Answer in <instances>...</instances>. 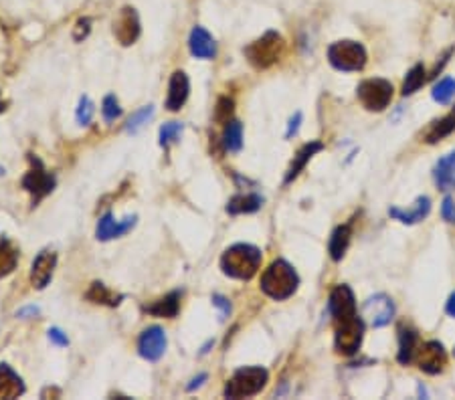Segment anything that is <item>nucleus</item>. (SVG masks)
<instances>
[{
  "mask_svg": "<svg viewBox=\"0 0 455 400\" xmlns=\"http://www.w3.org/2000/svg\"><path fill=\"white\" fill-rule=\"evenodd\" d=\"M223 146L229 152H239L243 146V126L237 120L227 121V128L223 132Z\"/></svg>",
  "mask_w": 455,
  "mask_h": 400,
  "instance_id": "bb28decb",
  "label": "nucleus"
},
{
  "mask_svg": "<svg viewBox=\"0 0 455 400\" xmlns=\"http://www.w3.org/2000/svg\"><path fill=\"white\" fill-rule=\"evenodd\" d=\"M350 237H352V225H340V227L334 228L332 237H330V245H328V251H330V257L334 261H340L344 255H346V249L350 245Z\"/></svg>",
  "mask_w": 455,
  "mask_h": 400,
  "instance_id": "4be33fe9",
  "label": "nucleus"
},
{
  "mask_svg": "<svg viewBox=\"0 0 455 400\" xmlns=\"http://www.w3.org/2000/svg\"><path fill=\"white\" fill-rule=\"evenodd\" d=\"M451 53H454V49H449V51H447V53H445V57H443V61H445V59H449V57H451ZM445 63H447V61H445ZM443 65V63H442ZM442 65L439 67H435V71H433V75H437V71H439V69H442Z\"/></svg>",
  "mask_w": 455,
  "mask_h": 400,
  "instance_id": "a18cd8bd",
  "label": "nucleus"
},
{
  "mask_svg": "<svg viewBox=\"0 0 455 400\" xmlns=\"http://www.w3.org/2000/svg\"><path fill=\"white\" fill-rule=\"evenodd\" d=\"M55 265H57V255L53 251H43L35 259L33 269H31V283L35 289H45L49 281L53 277Z\"/></svg>",
  "mask_w": 455,
  "mask_h": 400,
  "instance_id": "4468645a",
  "label": "nucleus"
},
{
  "mask_svg": "<svg viewBox=\"0 0 455 400\" xmlns=\"http://www.w3.org/2000/svg\"><path fill=\"white\" fill-rule=\"evenodd\" d=\"M362 316L373 328H385L395 316V304L388 295L376 294L371 299H366V304L362 307Z\"/></svg>",
  "mask_w": 455,
  "mask_h": 400,
  "instance_id": "1a4fd4ad",
  "label": "nucleus"
},
{
  "mask_svg": "<svg viewBox=\"0 0 455 400\" xmlns=\"http://www.w3.org/2000/svg\"><path fill=\"white\" fill-rule=\"evenodd\" d=\"M417 346V333L409 328H401L399 330V354H397V360L401 364H409L413 360V354H415Z\"/></svg>",
  "mask_w": 455,
  "mask_h": 400,
  "instance_id": "a878e982",
  "label": "nucleus"
},
{
  "mask_svg": "<svg viewBox=\"0 0 455 400\" xmlns=\"http://www.w3.org/2000/svg\"><path fill=\"white\" fill-rule=\"evenodd\" d=\"M188 91H190V83L185 71H175L170 77V85H168V97H166V107L170 111H178L185 106L188 99Z\"/></svg>",
  "mask_w": 455,
  "mask_h": 400,
  "instance_id": "dca6fc26",
  "label": "nucleus"
},
{
  "mask_svg": "<svg viewBox=\"0 0 455 400\" xmlns=\"http://www.w3.org/2000/svg\"><path fill=\"white\" fill-rule=\"evenodd\" d=\"M152 116H154V107L152 106L142 107V109H140V111H136L134 116L130 118V121L126 123V132L128 133L138 132L144 123H148V120H150Z\"/></svg>",
  "mask_w": 455,
  "mask_h": 400,
  "instance_id": "473e14b6",
  "label": "nucleus"
},
{
  "mask_svg": "<svg viewBox=\"0 0 455 400\" xmlns=\"http://www.w3.org/2000/svg\"><path fill=\"white\" fill-rule=\"evenodd\" d=\"M442 216L447 223H455V200L451 196H445L442 204Z\"/></svg>",
  "mask_w": 455,
  "mask_h": 400,
  "instance_id": "e433bc0d",
  "label": "nucleus"
},
{
  "mask_svg": "<svg viewBox=\"0 0 455 400\" xmlns=\"http://www.w3.org/2000/svg\"><path fill=\"white\" fill-rule=\"evenodd\" d=\"M445 311L451 316V318H455V294H451V297L447 299V306H445Z\"/></svg>",
  "mask_w": 455,
  "mask_h": 400,
  "instance_id": "37998d69",
  "label": "nucleus"
},
{
  "mask_svg": "<svg viewBox=\"0 0 455 400\" xmlns=\"http://www.w3.org/2000/svg\"><path fill=\"white\" fill-rule=\"evenodd\" d=\"M188 47H190V53L199 57V59H213L216 55L214 39L209 35V30H204L202 27L192 28L190 39H188Z\"/></svg>",
  "mask_w": 455,
  "mask_h": 400,
  "instance_id": "f3484780",
  "label": "nucleus"
},
{
  "mask_svg": "<svg viewBox=\"0 0 455 400\" xmlns=\"http://www.w3.org/2000/svg\"><path fill=\"white\" fill-rule=\"evenodd\" d=\"M114 35L124 47L134 45L138 37H140V18H138L136 9H132V6H124L121 9L118 18L114 21Z\"/></svg>",
  "mask_w": 455,
  "mask_h": 400,
  "instance_id": "9b49d317",
  "label": "nucleus"
},
{
  "mask_svg": "<svg viewBox=\"0 0 455 400\" xmlns=\"http://www.w3.org/2000/svg\"><path fill=\"white\" fill-rule=\"evenodd\" d=\"M136 225V216H128L126 221H116L111 213H106L102 218H99V223H97V230H95V235H97V239L99 240H111V239H118L121 235H126L130 228Z\"/></svg>",
  "mask_w": 455,
  "mask_h": 400,
  "instance_id": "2eb2a0df",
  "label": "nucleus"
},
{
  "mask_svg": "<svg viewBox=\"0 0 455 400\" xmlns=\"http://www.w3.org/2000/svg\"><path fill=\"white\" fill-rule=\"evenodd\" d=\"M18 261V253L9 240H0V279L13 273Z\"/></svg>",
  "mask_w": 455,
  "mask_h": 400,
  "instance_id": "cd10ccee",
  "label": "nucleus"
},
{
  "mask_svg": "<svg viewBox=\"0 0 455 400\" xmlns=\"http://www.w3.org/2000/svg\"><path fill=\"white\" fill-rule=\"evenodd\" d=\"M300 123H302V113L297 111L294 118L290 120V128H287V132H285V138H292V135H295L297 130H300Z\"/></svg>",
  "mask_w": 455,
  "mask_h": 400,
  "instance_id": "ea45409f",
  "label": "nucleus"
},
{
  "mask_svg": "<svg viewBox=\"0 0 455 400\" xmlns=\"http://www.w3.org/2000/svg\"><path fill=\"white\" fill-rule=\"evenodd\" d=\"M49 340L55 342L57 346H67L69 344V338L61 332L59 328H51V330H49Z\"/></svg>",
  "mask_w": 455,
  "mask_h": 400,
  "instance_id": "58836bf2",
  "label": "nucleus"
},
{
  "mask_svg": "<svg viewBox=\"0 0 455 400\" xmlns=\"http://www.w3.org/2000/svg\"><path fill=\"white\" fill-rule=\"evenodd\" d=\"M425 83V69L423 65L419 63V65L411 67V71L407 73V77H405V83H402V95H411L415 94L417 89L421 87Z\"/></svg>",
  "mask_w": 455,
  "mask_h": 400,
  "instance_id": "c756f323",
  "label": "nucleus"
},
{
  "mask_svg": "<svg viewBox=\"0 0 455 400\" xmlns=\"http://www.w3.org/2000/svg\"><path fill=\"white\" fill-rule=\"evenodd\" d=\"M417 366L425 374H442L447 366V354L442 342L431 340L425 342L419 348V356H417Z\"/></svg>",
  "mask_w": 455,
  "mask_h": 400,
  "instance_id": "9d476101",
  "label": "nucleus"
},
{
  "mask_svg": "<svg viewBox=\"0 0 455 400\" xmlns=\"http://www.w3.org/2000/svg\"><path fill=\"white\" fill-rule=\"evenodd\" d=\"M204 380H207V374H201L199 378H194V380H192V384H188V390H194V388H199L202 382H204Z\"/></svg>",
  "mask_w": 455,
  "mask_h": 400,
  "instance_id": "c03bdc74",
  "label": "nucleus"
},
{
  "mask_svg": "<svg viewBox=\"0 0 455 400\" xmlns=\"http://www.w3.org/2000/svg\"><path fill=\"white\" fill-rule=\"evenodd\" d=\"M182 130H185V126H182V123H178V121L164 123V126L160 128V146L168 148L170 144H175L176 140L180 138Z\"/></svg>",
  "mask_w": 455,
  "mask_h": 400,
  "instance_id": "2f4dec72",
  "label": "nucleus"
},
{
  "mask_svg": "<svg viewBox=\"0 0 455 400\" xmlns=\"http://www.w3.org/2000/svg\"><path fill=\"white\" fill-rule=\"evenodd\" d=\"M28 162H31V170L25 174V178H23L21 184H23V188L33 196V204L37 206L47 194L53 192L55 176L45 170L43 162H40L35 154H28Z\"/></svg>",
  "mask_w": 455,
  "mask_h": 400,
  "instance_id": "423d86ee",
  "label": "nucleus"
},
{
  "mask_svg": "<svg viewBox=\"0 0 455 400\" xmlns=\"http://www.w3.org/2000/svg\"><path fill=\"white\" fill-rule=\"evenodd\" d=\"M138 350H140V356L146 358L148 362L160 360L164 350H166V333L158 326H152L142 332L140 335V342H138Z\"/></svg>",
  "mask_w": 455,
  "mask_h": 400,
  "instance_id": "ddd939ff",
  "label": "nucleus"
},
{
  "mask_svg": "<svg viewBox=\"0 0 455 400\" xmlns=\"http://www.w3.org/2000/svg\"><path fill=\"white\" fill-rule=\"evenodd\" d=\"M259 265H261V251L247 243L229 247L225 255L221 257L223 273L233 279H251Z\"/></svg>",
  "mask_w": 455,
  "mask_h": 400,
  "instance_id": "f257e3e1",
  "label": "nucleus"
},
{
  "mask_svg": "<svg viewBox=\"0 0 455 400\" xmlns=\"http://www.w3.org/2000/svg\"><path fill=\"white\" fill-rule=\"evenodd\" d=\"M328 309H330V313L334 318V323L356 316V299H354V294H352L349 285H338V287L332 289Z\"/></svg>",
  "mask_w": 455,
  "mask_h": 400,
  "instance_id": "f8f14e48",
  "label": "nucleus"
},
{
  "mask_svg": "<svg viewBox=\"0 0 455 400\" xmlns=\"http://www.w3.org/2000/svg\"><path fill=\"white\" fill-rule=\"evenodd\" d=\"M178 307H180V294L172 291L170 295H166L164 299L156 301L154 306L144 307V311L152 313V316H158V318H175L178 313Z\"/></svg>",
  "mask_w": 455,
  "mask_h": 400,
  "instance_id": "393cba45",
  "label": "nucleus"
},
{
  "mask_svg": "<svg viewBox=\"0 0 455 400\" xmlns=\"http://www.w3.org/2000/svg\"><path fill=\"white\" fill-rule=\"evenodd\" d=\"M263 204V199L259 194H237L229 200L227 213L229 214H249L259 211Z\"/></svg>",
  "mask_w": 455,
  "mask_h": 400,
  "instance_id": "b1692460",
  "label": "nucleus"
},
{
  "mask_svg": "<svg viewBox=\"0 0 455 400\" xmlns=\"http://www.w3.org/2000/svg\"><path fill=\"white\" fill-rule=\"evenodd\" d=\"M297 285H300V277H297L295 269L283 259L273 261L261 277L263 294L269 295L271 299H278V301L292 297L297 289Z\"/></svg>",
  "mask_w": 455,
  "mask_h": 400,
  "instance_id": "f03ea898",
  "label": "nucleus"
},
{
  "mask_svg": "<svg viewBox=\"0 0 455 400\" xmlns=\"http://www.w3.org/2000/svg\"><path fill=\"white\" fill-rule=\"evenodd\" d=\"M233 113V101L227 99V97H223L221 101H219V106H216V113H214V118L219 121H229V116Z\"/></svg>",
  "mask_w": 455,
  "mask_h": 400,
  "instance_id": "c9c22d12",
  "label": "nucleus"
},
{
  "mask_svg": "<svg viewBox=\"0 0 455 400\" xmlns=\"http://www.w3.org/2000/svg\"><path fill=\"white\" fill-rule=\"evenodd\" d=\"M429 211H431V200H429L427 196H419V199L415 200V204H413V209L401 211V209L393 206V209H388V214H390L393 218H397L402 225H417V223H421V221L427 216Z\"/></svg>",
  "mask_w": 455,
  "mask_h": 400,
  "instance_id": "a211bd4d",
  "label": "nucleus"
},
{
  "mask_svg": "<svg viewBox=\"0 0 455 400\" xmlns=\"http://www.w3.org/2000/svg\"><path fill=\"white\" fill-rule=\"evenodd\" d=\"M328 59L338 71H361L366 65V51L356 40H338L330 45Z\"/></svg>",
  "mask_w": 455,
  "mask_h": 400,
  "instance_id": "39448f33",
  "label": "nucleus"
},
{
  "mask_svg": "<svg viewBox=\"0 0 455 400\" xmlns=\"http://www.w3.org/2000/svg\"><path fill=\"white\" fill-rule=\"evenodd\" d=\"M0 111H4V104L2 101H0Z\"/></svg>",
  "mask_w": 455,
  "mask_h": 400,
  "instance_id": "49530a36",
  "label": "nucleus"
},
{
  "mask_svg": "<svg viewBox=\"0 0 455 400\" xmlns=\"http://www.w3.org/2000/svg\"><path fill=\"white\" fill-rule=\"evenodd\" d=\"M433 178H435V184L442 188V190L455 188V152L443 156L442 160L435 164Z\"/></svg>",
  "mask_w": 455,
  "mask_h": 400,
  "instance_id": "412c9836",
  "label": "nucleus"
},
{
  "mask_svg": "<svg viewBox=\"0 0 455 400\" xmlns=\"http://www.w3.org/2000/svg\"><path fill=\"white\" fill-rule=\"evenodd\" d=\"M269 374L261 366H247L233 374V378L225 387V396L227 399H247L261 392L268 384Z\"/></svg>",
  "mask_w": 455,
  "mask_h": 400,
  "instance_id": "7ed1b4c3",
  "label": "nucleus"
},
{
  "mask_svg": "<svg viewBox=\"0 0 455 400\" xmlns=\"http://www.w3.org/2000/svg\"><path fill=\"white\" fill-rule=\"evenodd\" d=\"M75 118H77L80 126H87L94 118V104H92V99L87 95H83L80 99V107L75 111Z\"/></svg>",
  "mask_w": 455,
  "mask_h": 400,
  "instance_id": "72a5a7b5",
  "label": "nucleus"
},
{
  "mask_svg": "<svg viewBox=\"0 0 455 400\" xmlns=\"http://www.w3.org/2000/svg\"><path fill=\"white\" fill-rule=\"evenodd\" d=\"M213 304L216 307H219L221 311H223V316H227L229 311H231V304H229V301L225 299V297H223V295H213Z\"/></svg>",
  "mask_w": 455,
  "mask_h": 400,
  "instance_id": "a19ab883",
  "label": "nucleus"
},
{
  "mask_svg": "<svg viewBox=\"0 0 455 400\" xmlns=\"http://www.w3.org/2000/svg\"><path fill=\"white\" fill-rule=\"evenodd\" d=\"M87 299L94 301V304H104V306L114 307L121 301V295L111 294L104 283H97V281H95L94 285H92V289L87 291Z\"/></svg>",
  "mask_w": 455,
  "mask_h": 400,
  "instance_id": "c85d7f7f",
  "label": "nucleus"
},
{
  "mask_svg": "<svg viewBox=\"0 0 455 400\" xmlns=\"http://www.w3.org/2000/svg\"><path fill=\"white\" fill-rule=\"evenodd\" d=\"M102 111H104V118L106 121H116L121 116V107L118 104V99H116V95H107L106 99H104V107H102Z\"/></svg>",
  "mask_w": 455,
  "mask_h": 400,
  "instance_id": "f704fd0d",
  "label": "nucleus"
},
{
  "mask_svg": "<svg viewBox=\"0 0 455 400\" xmlns=\"http://www.w3.org/2000/svg\"><path fill=\"white\" fill-rule=\"evenodd\" d=\"M324 150V146H322V142H309V144H306V146L300 148V152L294 156V162H292V166H290V170H287V174H285V184H290L292 180H295L297 176H300V172L306 168V164L309 162V158L314 156V154H318V152H322Z\"/></svg>",
  "mask_w": 455,
  "mask_h": 400,
  "instance_id": "aec40b11",
  "label": "nucleus"
},
{
  "mask_svg": "<svg viewBox=\"0 0 455 400\" xmlns=\"http://www.w3.org/2000/svg\"><path fill=\"white\" fill-rule=\"evenodd\" d=\"M364 338V321L358 316H352L349 320L336 321L334 346L342 356H354L361 350Z\"/></svg>",
  "mask_w": 455,
  "mask_h": 400,
  "instance_id": "0eeeda50",
  "label": "nucleus"
},
{
  "mask_svg": "<svg viewBox=\"0 0 455 400\" xmlns=\"http://www.w3.org/2000/svg\"><path fill=\"white\" fill-rule=\"evenodd\" d=\"M23 392H25V384L21 376L14 372L11 366L0 364V399H18Z\"/></svg>",
  "mask_w": 455,
  "mask_h": 400,
  "instance_id": "6ab92c4d",
  "label": "nucleus"
},
{
  "mask_svg": "<svg viewBox=\"0 0 455 400\" xmlns=\"http://www.w3.org/2000/svg\"><path fill=\"white\" fill-rule=\"evenodd\" d=\"M451 132H455V107L445 116V118L433 121V123L429 126V130L425 132V142H427V144H437L439 140L447 138Z\"/></svg>",
  "mask_w": 455,
  "mask_h": 400,
  "instance_id": "5701e85b",
  "label": "nucleus"
},
{
  "mask_svg": "<svg viewBox=\"0 0 455 400\" xmlns=\"http://www.w3.org/2000/svg\"><path fill=\"white\" fill-rule=\"evenodd\" d=\"M356 97L368 111H383L393 99V85L387 79H366L358 85Z\"/></svg>",
  "mask_w": 455,
  "mask_h": 400,
  "instance_id": "6e6552de",
  "label": "nucleus"
},
{
  "mask_svg": "<svg viewBox=\"0 0 455 400\" xmlns=\"http://www.w3.org/2000/svg\"><path fill=\"white\" fill-rule=\"evenodd\" d=\"M283 51V39L275 30H268L261 39L253 40L247 49H245V57L249 59V63L257 69H268L281 57Z\"/></svg>",
  "mask_w": 455,
  "mask_h": 400,
  "instance_id": "20e7f679",
  "label": "nucleus"
},
{
  "mask_svg": "<svg viewBox=\"0 0 455 400\" xmlns=\"http://www.w3.org/2000/svg\"><path fill=\"white\" fill-rule=\"evenodd\" d=\"M431 95H433V99H435L437 104H449L455 97V79H451V77H443L439 83H435Z\"/></svg>",
  "mask_w": 455,
  "mask_h": 400,
  "instance_id": "7c9ffc66",
  "label": "nucleus"
},
{
  "mask_svg": "<svg viewBox=\"0 0 455 400\" xmlns=\"http://www.w3.org/2000/svg\"><path fill=\"white\" fill-rule=\"evenodd\" d=\"M39 313V307H25L21 311H16V318H25V316H37Z\"/></svg>",
  "mask_w": 455,
  "mask_h": 400,
  "instance_id": "79ce46f5",
  "label": "nucleus"
},
{
  "mask_svg": "<svg viewBox=\"0 0 455 400\" xmlns=\"http://www.w3.org/2000/svg\"><path fill=\"white\" fill-rule=\"evenodd\" d=\"M89 25H92V18H81V21H77V25H75V33H73L75 40L85 39V37L89 35Z\"/></svg>",
  "mask_w": 455,
  "mask_h": 400,
  "instance_id": "4c0bfd02",
  "label": "nucleus"
}]
</instances>
